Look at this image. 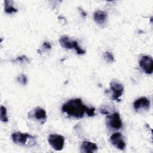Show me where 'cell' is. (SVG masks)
<instances>
[{"mask_svg": "<svg viewBox=\"0 0 153 153\" xmlns=\"http://www.w3.org/2000/svg\"><path fill=\"white\" fill-rule=\"evenodd\" d=\"M150 106V102L145 97H142L135 100L133 103V107L135 110L137 111L140 109H148Z\"/></svg>", "mask_w": 153, "mask_h": 153, "instance_id": "9c48e42d", "label": "cell"}, {"mask_svg": "<svg viewBox=\"0 0 153 153\" xmlns=\"http://www.w3.org/2000/svg\"><path fill=\"white\" fill-rule=\"evenodd\" d=\"M139 66L142 70L147 74H151L153 71V60L148 56L142 57L139 61Z\"/></svg>", "mask_w": 153, "mask_h": 153, "instance_id": "5b68a950", "label": "cell"}, {"mask_svg": "<svg viewBox=\"0 0 153 153\" xmlns=\"http://www.w3.org/2000/svg\"><path fill=\"white\" fill-rule=\"evenodd\" d=\"M106 121L108 124L112 128L117 130L122 127V122L118 112H114L110 116H107Z\"/></svg>", "mask_w": 153, "mask_h": 153, "instance_id": "8992f818", "label": "cell"}, {"mask_svg": "<svg viewBox=\"0 0 153 153\" xmlns=\"http://www.w3.org/2000/svg\"><path fill=\"white\" fill-rule=\"evenodd\" d=\"M17 80L19 82H20L21 84L25 85L27 84V79L26 76L25 74H20L17 78Z\"/></svg>", "mask_w": 153, "mask_h": 153, "instance_id": "2e32d148", "label": "cell"}, {"mask_svg": "<svg viewBox=\"0 0 153 153\" xmlns=\"http://www.w3.org/2000/svg\"><path fill=\"white\" fill-rule=\"evenodd\" d=\"M86 108L87 106L82 103L81 99L77 98L71 99L65 103L62 107V110L71 117L82 118L85 113Z\"/></svg>", "mask_w": 153, "mask_h": 153, "instance_id": "6da1fadb", "label": "cell"}, {"mask_svg": "<svg viewBox=\"0 0 153 153\" xmlns=\"http://www.w3.org/2000/svg\"><path fill=\"white\" fill-rule=\"evenodd\" d=\"M110 86L113 92L112 95V100H118V101H119V98L121 96L124 91L123 85L116 81H112L110 83Z\"/></svg>", "mask_w": 153, "mask_h": 153, "instance_id": "52a82bcc", "label": "cell"}, {"mask_svg": "<svg viewBox=\"0 0 153 153\" xmlns=\"http://www.w3.org/2000/svg\"><path fill=\"white\" fill-rule=\"evenodd\" d=\"M48 143L56 151H61L64 147L65 138L63 136L57 134H50L48 139Z\"/></svg>", "mask_w": 153, "mask_h": 153, "instance_id": "3957f363", "label": "cell"}, {"mask_svg": "<svg viewBox=\"0 0 153 153\" xmlns=\"http://www.w3.org/2000/svg\"><path fill=\"white\" fill-rule=\"evenodd\" d=\"M13 141L18 145H25L27 142L28 140H33L34 137L28 133L15 132L11 135Z\"/></svg>", "mask_w": 153, "mask_h": 153, "instance_id": "277c9868", "label": "cell"}, {"mask_svg": "<svg viewBox=\"0 0 153 153\" xmlns=\"http://www.w3.org/2000/svg\"><path fill=\"white\" fill-rule=\"evenodd\" d=\"M94 111H95L94 108H88L87 106L86 110H85V113L88 115V116L93 117L95 115Z\"/></svg>", "mask_w": 153, "mask_h": 153, "instance_id": "ac0fdd59", "label": "cell"}, {"mask_svg": "<svg viewBox=\"0 0 153 153\" xmlns=\"http://www.w3.org/2000/svg\"><path fill=\"white\" fill-rule=\"evenodd\" d=\"M60 45L66 49L74 48L78 54H83L85 53V51L78 45L76 41H71L67 36H62L59 39Z\"/></svg>", "mask_w": 153, "mask_h": 153, "instance_id": "7a4b0ae2", "label": "cell"}, {"mask_svg": "<svg viewBox=\"0 0 153 153\" xmlns=\"http://www.w3.org/2000/svg\"><path fill=\"white\" fill-rule=\"evenodd\" d=\"M4 7L5 11L8 14H12L17 11V9L13 7V2L12 1L5 0L4 1Z\"/></svg>", "mask_w": 153, "mask_h": 153, "instance_id": "4fadbf2b", "label": "cell"}, {"mask_svg": "<svg viewBox=\"0 0 153 153\" xmlns=\"http://www.w3.org/2000/svg\"><path fill=\"white\" fill-rule=\"evenodd\" d=\"M97 150V146L96 145V143L91 142L84 141L81 146V151L82 152L92 153Z\"/></svg>", "mask_w": 153, "mask_h": 153, "instance_id": "30bf717a", "label": "cell"}, {"mask_svg": "<svg viewBox=\"0 0 153 153\" xmlns=\"http://www.w3.org/2000/svg\"><path fill=\"white\" fill-rule=\"evenodd\" d=\"M110 140L112 145L117 148L121 150H123L125 148L126 143L121 133H113L110 137Z\"/></svg>", "mask_w": 153, "mask_h": 153, "instance_id": "ba28073f", "label": "cell"}, {"mask_svg": "<svg viewBox=\"0 0 153 153\" xmlns=\"http://www.w3.org/2000/svg\"><path fill=\"white\" fill-rule=\"evenodd\" d=\"M43 47L45 48V49H51V44H50V42H47V41H45V42H44V43H43Z\"/></svg>", "mask_w": 153, "mask_h": 153, "instance_id": "d6986e66", "label": "cell"}, {"mask_svg": "<svg viewBox=\"0 0 153 153\" xmlns=\"http://www.w3.org/2000/svg\"><path fill=\"white\" fill-rule=\"evenodd\" d=\"M33 116L37 120L39 121L41 124H44L47 120L46 112L43 108L41 107H36L34 109Z\"/></svg>", "mask_w": 153, "mask_h": 153, "instance_id": "8fae6325", "label": "cell"}, {"mask_svg": "<svg viewBox=\"0 0 153 153\" xmlns=\"http://www.w3.org/2000/svg\"><path fill=\"white\" fill-rule=\"evenodd\" d=\"M14 62H20L21 63H29V59L27 58V57L26 56H22L20 57H18L15 60Z\"/></svg>", "mask_w": 153, "mask_h": 153, "instance_id": "e0dca14e", "label": "cell"}, {"mask_svg": "<svg viewBox=\"0 0 153 153\" xmlns=\"http://www.w3.org/2000/svg\"><path fill=\"white\" fill-rule=\"evenodd\" d=\"M0 119L2 122L6 123L8 121V117L7 115V109L4 106H1L0 108Z\"/></svg>", "mask_w": 153, "mask_h": 153, "instance_id": "5bb4252c", "label": "cell"}, {"mask_svg": "<svg viewBox=\"0 0 153 153\" xmlns=\"http://www.w3.org/2000/svg\"><path fill=\"white\" fill-rule=\"evenodd\" d=\"M103 57L106 59V60L109 63H112L115 60L113 54L109 51L105 52L103 54Z\"/></svg>", "mask_w": 153, "mask_h": 153, "instance_id": "9a60e30c", "label": "cell"}, {"mask_svg": "<svg viewBox=\"0 0 153 153\" xmlns=\"http://www.w3.org/2000/svg\"><path fill=\"white\" fill-rule=\"evenodd\" d=\"M81 14L83 16H87V14H86V13L85 12V11H84L83 10H81Z\"/></svg>", "mask_w": 153, "mask_h": 153, "instance_id": "44dd1931", "label": "cell"}, {"mask_svg": "<svg viewBox=\"0 0 153 153\" xmlns=\"http://www.w3.org/2000/svg\"><path fill=\"white\" fill-rule=\"evenodd\" d=\"M100 112L103 114H108V112L106 109H101Z\"/></svg>", "mask_w": 153, "mask_h": 153, "instance_id": "ffe728a7", "label": "cell"}, {"mask_svg": "<svg viewBox=\"0 0 153 153\" xmlns=\"http://www.w3.org/2000/svg\"><path fill=\"white\" fill-rule=\"evenodd\" d=\"M94 20L98 24H103L107 20V14L102 10H97L94 13Z\"/></svg>", "mask_w": 153, "mask_h": 153, "instance_id": "7c38bea8", "label": "cell"}]
</instances>
